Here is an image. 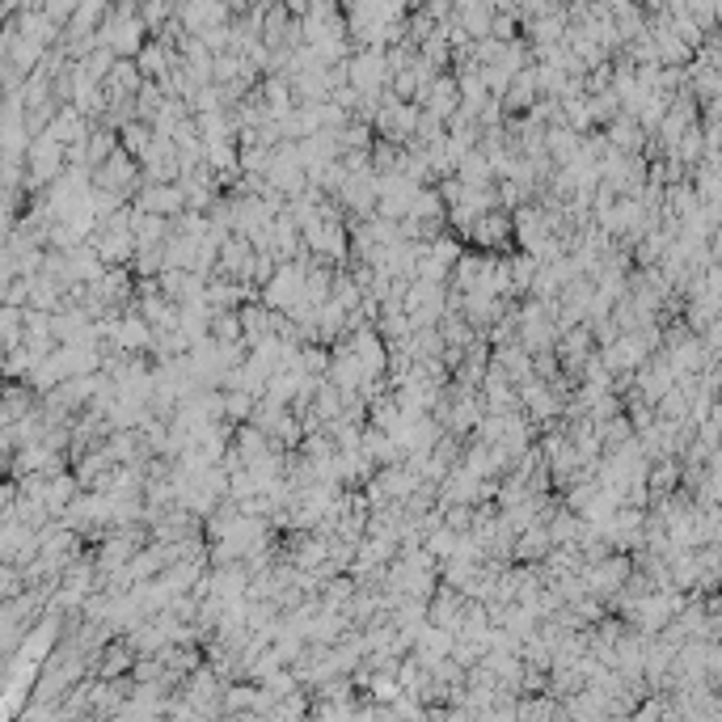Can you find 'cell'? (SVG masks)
I'll list each match as a JSON object with an SVG mask.
<instances>
[{"mask_svg":"<svg viewBox=\"0 0 722 722\" xmlns=\"http://www.w3.org/2000/svg\"><path fill=\"white\" fill-rule=\"evenodd\" d=\"M186 207L182 199V186L178 182H148L140 190V212H152V216H178Z\"/></svg>","mask_w":722,"mask_h":722,"instance_id":"cell-1","label":"cell"},{"mask_svg":"<svg viewBox=\"0 0 722 722\" xmlns=\"http://www.w3.org/2000/svg\"><path fill=\"white\" fill-rule=\"evenodd\" d=\"M452 174L461 178L465 186H490L494 182V169H490L486 152H461V161H456Z\"/></svg>","mask_w":722,"mask_h":722,"instance_id":"cell-2","label":"cell"},{"mask_svg":"<svg viewBox=\"0 0 722 722\" xmlns=\"http://www.w3.org/2000/svg\"><path fill=\"white\" fill-rule=\"evenodd\" d=\"M613 144H625L621 152H634L638 148V127L634 123H613Z\"/></svg>","mask_w":722,"mask_h":722,"instance_id":"cell-3","label":"cell"}]
</instances>
